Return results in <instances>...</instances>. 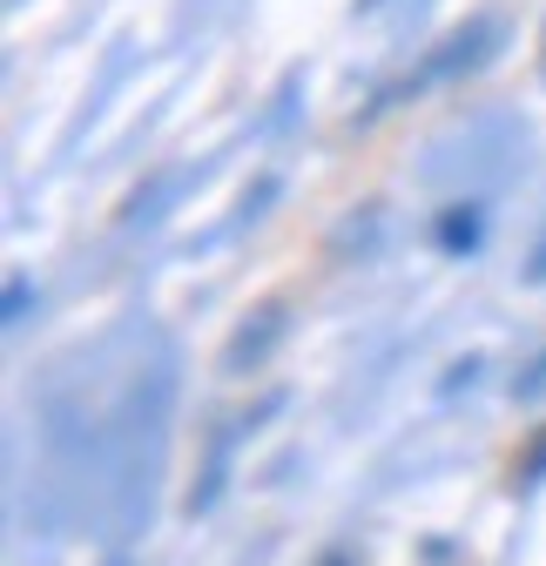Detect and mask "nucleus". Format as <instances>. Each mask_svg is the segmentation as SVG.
Masks as SVG:
<instances>
[{
  "label": "nucleus",
  "instance_id": "f257e3e1",
  "mask_svg": "<svg viewBox=\"0 0 546 566\" xmlns=\"http://www.w3.org/2000/svg\"><path fill=\"white\" fill-rule=\"evenodd\" d=\"M439 243H445V250H472V243H480V209H445Z\"/></svg>",
  "mask_w": 546,
  "mask_h": 566
},
{
  "label": "nucleus",
  "instance_id": "f03ea898",
  "mask_svg": "<svg viewBox=\"0 0 546 566\" xmlns=\"http://www.w3.org/2000/svg\"><path fill=\"white\" fill-rule=\"evenodd\" d=\"M533 276H546V250H539V256H533Z\"/></svg>",
  "mask_w": 546,
  "mask_h": 566
}]
</instances>
